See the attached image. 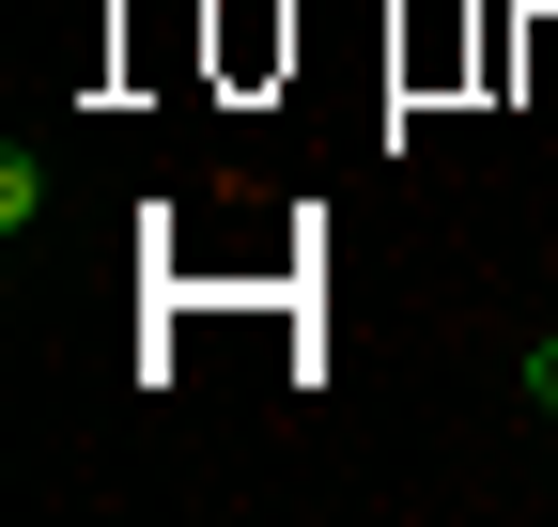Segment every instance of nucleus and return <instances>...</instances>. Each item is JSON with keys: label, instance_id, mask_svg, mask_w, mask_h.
I'll return each instance as SVG.
<instances>
[{"label": "nucleus", "instance_id": "obj_1", "mask_svg": "<svg viewBox=\"0 0 558 527\" xmlns=\"http://www.w3.org/2000/svg\"><path fill=\"white\" fill-rule=\"evenodd\" d=\"M527 404H543V419H558V342H543V357H527Z\"/></svg>", "mask_w": 558, "mask_h": 527}]
</instances>
